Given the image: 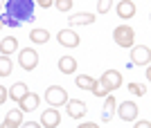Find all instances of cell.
Instances as JSON below:
<instances>
[{
    "instance_id": "27",
    "label": "cell",
    "mask_w": 151,
    "mask_h": 128,
    "mask_svg": "<svg viewBox=\"0 0 151 128\" xmlns=\"http://www.w3.org/2000/svg\"><path fill=\"white\" fill-rule=\"evenodd\" d=\"M34 2H36L38 7H43V9H50L52 7V0H34Z\"/></svg>"
},
{
    "instance_id": "4",
    "label": "cell",
    "mask_w": 151,
    "mask_h": 128,
    "mask_svg": "<svg viewBox=\"0 0 151 128\" xmlns=\"http://www.w3.org/2000/svg\"><path fill=\"white\" fill-rule=\"evenodd\" d=\"M18 65H20L25 72H32V70L38 65V52H36V50H32V47H27V50H20Z\"/></svg>"
},
{
    "instance_id": "1",
    "label": "cell",
    "mask_w": 151,
    "mask_h": 128,
    "mask_svg": "<svg viewBox=\"0 0 151 128\" xmlns=\"http://www.w3.org/2000/svg\"><path fill=\"white\" fill-rule=\"evenodd\" d=\"M5 7H7V14L0 16V23L9 27H18L34 18L36 2L34 0H5Z\"/></svg>"
},
{
    "instance_id": "5",
    "label": "cell",
    "mask_w": 151,
    "mask_h": 128,
    "mask_svg": "<svg viewBox=\"0 0 151 128\" xmlns=\"http://www.w3.org/2000/svg\"><path fill=\"white\" fill-rule=\"evenodd\" d=\"M151 61V50L147 45H133L131 47V63L133 65H149Z\"/></svg>"
},
{
    "instance_id": "25",
    "label": "cell",
    "mask_w": 151,
    "mask_h": 128,
    "mask_svg": "<svg viewBox=\"0 0 151 128\" xmlns=\"http://www.w3.org/2000/svg\"><path fill=\"white\" fill-rule=\"evenodd\" d=\"M111 5H113V0H99V2H97V11L99 14H108Z\"/></svg>"
},
{
    "instance_id": "2",
    "label": "cell",
    "mask_w": 151,
    "mask_h": 128,
    "mask_svg": "<svg viewBox=\"0 0 151 128\" xmlns=\"http://www.w3.org/2000/svg\"><path fill=\"white\" fill-rule=\"evenodd\" d=\"M113 38L120 47H133L135 43V32H133L131 25H120L113 29Z\"/></svg>"
},
{
    "instance_id": "15",
    "label": "cell",
    "mask_w": 151,
    "mask_h": 128,
    "mask_svg": "<svg viewBox=\"0 0 151 128\" xmlns=\"http://www.w3.org/2000/svg\"><path fill=\"white\" fill-rule=\"evenodd\" d=\"M59 72L61 74H75L77 72V58L75 56H61L59 58Z\"/></svg>"
},
{
    "instance_id": "21",
    "label": "cell",
    "mask_w": 151,
    "mask_h": 128,
    "mask_svg": "<svg viewBox=\"0 0 151 128\" xmlns=\"http://www.w3.org/2000/svg\"><path fill=\"white\" fill-rule=\"evenodd\" d=\"M12 68H14L12 58L9 56H0V77H9V74H12Z\"/></svg>"
},
{
    "instance_id": "18",
    "label": "cell",
    "mask_w": 151,
    "mask_h": 128,
    "mask_svg": "<svg viewBox=\"0 0 151 128\" xmlns=\"http://www.w3.org/2000/svg\"><path fill=\"white\" fill-rule=\"evenodd\" d=\"M7 92H9V99H14V101H20V99L27 95V83H14L12 88L7 90Z\"/></svg>"
},
{
    "instance_id": "19",
    "label": "cell",
    "mask_w": 151,
    "mask_h": 128,
    "mask_svg": "<svg viewBox=\"0 0 151 128\" xmlns=\"http://www.w3.org/2000/svg\"><path fill=\"white\" fill-rule=\"evenodd\" d=\"M29 38H32V43L43 45V43H47V41H50V32H47V29H32Z\"/></svg>"
},
{
    "instance_id": "30",
    "label": "cell",
    "mask_w": 151,
    "mask_h": 128,
    "mask_svg": "<svg viewBox=\"0 0 151 128\" xmlns=\"http://www.w3.org/2000/svg\"><path fill=\"white\" fill-rule=\"evenodd\" d=\"M0 27H2V23H0Z\"/></svg>"
},
{
    "instance_id": "10",
    "label": "cell",
    "mask_w": 151,
    "mask_h": 128,
    "mask_svg": "<svg viewBox=\"0 0 151 128\" xmlns=\"http://www.w3.org/2000/svg\"><path fill=\"white\" fill-rule=\"evenodd\" d=\"M41 124L45 128H57L61 124V115H59V110H54V106H50V110H45L43 117H41Z\"/></svg>"
},
{
    "instance_id": "8",
    "label": "cell",
    "mask_w": 151,
    "mask_h": 128,
    "mask_svg": "<svg viewBox=\"0 0 151 128\" xmlns=\"http://www.w3.org/2000/svg\"><path fill=\"white\" fill-rule=\"evenodd\" d=\"M63 106H65V112H68L72 119H81V117L86 115V103L79 101V99H68Z\"/></svg>"
},
{
    "instance_id": "6",
    "label": "cell",
    "mask_w": 151,
    "mask_h": 128,
    "mask_svg": "<svg viewBox=\"0 0 151 128\" xmlns=\"http://www.w3.org/2000/svg\"><path fill=\"white\" fill-rule=\"evenodd\" d=\"M99 81L106 85L108 92H113V90H117V88L122 85V74H120L117 70H106V72L99 77Z\"/></svg>"
},
{
    "instance_id": "17",
    "label": "cell",
    "mask_w": 151,
    "mask_h": 128,
    "mask_svg": "<svg viewBox=\"0 0 151 128\" xmlns=\"http://www.w3.org/2000/svg\"><path fill=\"white\" fill-rule=\"evenodd\" d=\"M90 23H95V14H72V16H70V27L90 25Z\"/></svg>"
},
{
    "instance_id": "3",
    "label": "cell",
    "mask_w": 151,
    "mask_h": 128,
    "mask_svg": "<svg viewBox=\"0 0 151 128\" xmlns=\"http://www.w3.org/2000/svg\"><path fill=\"white\" fill-rule=\"evenodd\" d=\"M45 101L50 103V106H63V103L68 101V92L61 88V85H50V88L45 90Z\"/></svg>"
},
{
    "instance_id": "22",
    "label": "cell",
    "mask_w": 151,
    "mask_h": 128,
    "mask_svg": "<svg viewBox=\"0 0 151 128\" xmlns=\"http://www.w3.org/2000/svg\"><path fill=\"white\" fill-rule=\"evenodd\" d=\"M90 92H93L95 97H106V95H108V90H106V85L101 83L99 79H95V83H93V88H90Z\"/></svg>"
},
{
    "instance_id": "9",
    "label": "cell",
    "mask_w": 151,
    "mask_h": 128,
    "mask_svg": "<svg viewBox=\"0 0 151 128\" xmlns=\"http://www.w3.org/2000/svg\"><path fill=\"white\" fill-rule=\"evenodd\" d=\"M38 101H41V99H38L36 92H29V90H27V95L18 101V108L23 110V112H32V110L38 108Z\"/></svg>"
},
{
    "instance_id": "24",
    "label": "cell",
    "mask_w": 151,
    "mask_h": 128,
    "mask_svg": "<svg viewBox=\"0 0 151 128\" xmlns=\"http://www.w3.org/2000/svg\"><path fill=\"white\" fill-rule=\"evenodd\" d=\"M54 5H57L59 11H70L72 5H75V0H54Z\"/></svg>"
},
{
    "instance_id": "28",
    "label": "cell",
    "mask_w": 151,
    "mask_h": 128,
    "mask_svg": "<svg viewBox=\"0 0 151 128\" xmlns=\"http://www.w3.org/2000/svg\"><path fill=\"white\" fill-rule=\"evenodd\" d=\"M138 128H149V122H138Z\"/></svg>"
},
{
    "instance_id": "13",
    "label": "cell",
    "mask_w": 151,
    "mask_h": 128,
    "mask_svg": "<svg viewBox=\"0 0 151 128\" xmlns=\"http://www.w3.org/2000/svg\"><path fill=\"white\" fill-rule=\"evenodd\" d=\"M135 2L133 0H122V2H117V16L120 18H124V20H129V18H133L135 16Z\"/></svg>"
},
{
    "instance_id": "29",
    "label": "cell",
    "mask_w": 151,
    "mask_h": 128,
    "mask_svg": "<svg viewBox=\"0 0 151 128\" xmlns=\"http://www.w3.org/2000/svg\"><path fill=\"white\" fill-rule=\"evenodd\" d=\"M2 7H5V0H0V9H2Z\"/></svg>"
},
{
    "instance_id": "16",
    "label": "cell",
    "mask_w": 151,
    "mask_h": 128,
    "mask_svg": "<svg viewBox=\"0 0 151 128\" xmlns=\"http://www.w3.org/2000/svg\"><path fill=\"white\" fill-rule=\"evenodd\" d=\"M104 99H106V101H104V112H101V119H104V122H111V117H113V112H115L117 101H115V97L111 95V92H108Z\"/></svg>"
},
{
    "instance_id": "26",
    "label": "cell",
    "mask_w": 151,
    "mask_h": 128,
    "mask_svg": "<svg viewBox=\"0 0 151 128\" xmlns=\"http://www.w3.org/2000/svg\"><path fill=\"white\" fill-rule=\"evenodd\" d=\"M7 99H9V92H7L5 85H0V103H5Z\"/></svg>"
},
{
    "instance_id": "14",
    "label": "cell",
    "mask_w": 151,
    "mask_h": 128,
    "mask_svg": "<svg viewBox=\"0 0 151 128\" xmlns=\"http://www.w3.org/2000/svg\"><path fill=\"white\" fill-rule=\"evenodd\" d=\"M16 50H18V38H14V36L0 38V54L2 56H12Z\"/></svg>"
},
{
    "instance_id": "12",
    "label": "cell",
    "mask_w": 151,
    "mask_h": 128,
    "mask_svg": "<svg viewBox=\"0 0 151 128\" xmlns=\"http://www.w3.org/2000/svg\"><path fill=\"white\" fill-rule=\"evenodd\" d=\"M23 115H25V112H23V110H9V112H7V117H5V122H2V126L5 128H18V126H23Z\"/></svg>"
},
{
    "instance_id": "7",
    "label": "cell",
    "mask_w": 151,
    "mask_h": 128,
    "mask_svg": "<svg viewBox=\"0 0 151 128\" xmlns=\"http://www.w3.org/2000/svg\"><path fill=\"white\" fill-rule=\"evenodd\" d=\"M117 108V115H120L122 122H135V117H138V106L133 101H122L120 106H115Z\"/></svg>"
},
{
    "instance_id": "20",
    "label": "cell",
    "mask_w": 151,
    "mask_h": 128,
    "mask_svg": "<svg viewBox=\"0 0 151 128\" xmlns=\"http://www.w3.org/2000/svg\"><path fill=\"white\" fill-rule=\"evenodd\" d=\"M75 83H77V88H81V90H90L93 83H95V79L90 77V74H79V77L75 79Z\"/></svg>"
},
{
    "instance_id": "23",
    "label": "cell",
    "mask_w": 151,
    "mask_h": 128,
    "mask_svg": "<svg viewBox=\"0 0 151 128\" xmlns=\"http://www.w3.org/2000/svg\"><path fill=\"white\" fill-rule=\"evenodd\" d=\"M129 92H133L135 97H145L147 95V85H142V83H129Z\"/></svg>"
},
{
    "instance_id": "11",
    "label": "cell",
    "mask_w": 151,
    "mask_h": 128,
    "mask_svg": "<svg viewBox=\"0 0 151 128\" xmlns=\"http://www.w3.org/2000/svg\"><path fill=\"white\" fill-rule=\"evenodd\" d=\"M57 38H59V43L63 45V47H77L79 45V36H77L72 29H61V32L57 34Z\"/></svg>"
}]
</instances>
